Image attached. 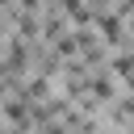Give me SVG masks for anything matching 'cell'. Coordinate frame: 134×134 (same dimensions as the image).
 Returning <instances> with one entry per match:
<instances>
[{"instance_id":"obj_1","label":"cell","mask_w":134,"mask_h":134,"mask_svg":"<svg viewBox=\"0 0 134 134\" xmlns=\"http://www.w3.org/2000/svg\"><path fill=\"white\" fill-rule=\"evenodd\" d=\"M100 29H105V42L109 46H121V21H117V13H105L100 17Z\"/></svg>"},{"instance_id":"obj_2","label":"cell","mask_w":134,"mask_h":134,"mask_svg":"<svg viewBox=\"0 0 134 134\" xmlns=\"http://www.w3.org/2000/svg\"><path fill=\"white\" fill-rule=\"evenodd\" d=\"M113 71L126 75V80H134V54H117V59H113Z\"/></svg>"},{"instance_id":"obj_3","label":"cell","mask_w":134,"mask_h":134,"mask_svg":"<svg viewBox=\"0 0 134 134\" xmlns=\"http://www.w3.org/2000/svg\"><path fill=\"white\" fill-rule=\"evenodd\" d=\"M46 134H67V130L63 126H46Z\"/></svg>"},{"instance_id":"obj_4","label":"cell","mask_w":134,"mask_h":134,"mask_svg":"<svg viewBox=\"0 0 134 134\" xmlns=\"http://www.w3.org/2000/svg\"><path fill=\"white\" fill-rule=\"evenodd\" d=\"M121 8H134V0H126V4H121Z\"/></svg>"}]
</instances>
